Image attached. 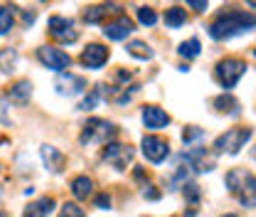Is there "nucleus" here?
I'll use <instances>...</instances> for the list:
<instances>
[{
	"mask_svg": "<svg viewBox=\"0 0 256 217\" xmlns=\"http://www.w3.org/2000/svg\"><path fill=\"white\" fill-rule=\"evenodd\" d=\"M256 28V15L254 13H246V10H226V13H220L212 25L207 28L210 37L212 40H232L236 35H244V32L254 30Z\"/></svg>",
	"mask_w": 256,
	"mask_h": 217,
	"instance_id": "nucleus-1",
	"label": "nucleus"
},
{
	"mask_svg": "<svg viewBox=\"0 0 256 217\" xmlns=\"http://www.w3.org/2000/svg\"><path fill=\"white\" fill-rule=\"evenodd\" d=\"M229 192L244 205V207H256V175L246 168H232L224 178Z\"/></svg>",
	"mask_w": 256,
	"mask_h": 217,
	"instance_id": "nucleus-2",
	"label": "nucleus"
},
{
	"mask_svg": "<svg viewBox=\"0 0 256 217\" xmlns=\"http://www.w3.org/2000/svg\"><path fill=\"white\" fill-rule=\"evenodd\" d=\"M116 136H118L116 124H111V121H106V119H89V121L84 124V128H82L79 141H82V146H92V143L108 146V143H114Z\"/></svg>",
	"mask_w": 256,
	"mask_h": 217,
	"instance_id": "nucleus-3",
	"label": "nucleus"
},
{
	"mask_svg": "<svg viewBox=\"0 0 256 217\" xmlns=\"http://www.w3.org/2000/svg\"><path fill=\"white\" fill-rule=\"evenodd\" d=\"M254 136V128L249 126H236V128H229L226 133H222L217 141H214V153L222 155V153H229V155H236Z\"/></svg>",
	"mask_w": 256,
	"mask_h": 217,
	"instance_id": "nucleus-4",
	"label": "nucleus"
},
{
	"mask_svg": "<svg viewBox=\"0 0 256 217\" xmlns=\"http://www.w3.org/2000/svg\"><path fill=\"white\" fill-rule=\"evenodd\" d=\"M246 72H249V64L244 60H239V57H226V60H222L214 67V77H217V82L222 84L226 92L234 89Z\"/></svg>",
	"mask_w": 256,
	"mask_h": 217,
	"instance_id": "nucleus-5",
	"label": "nucleus"
},
{
	"mask_svg": "<svg viewBox=\"0 0 256 217\" xmlns=\"http://www.w3.org/2000/svg\"><path fill=\"white\" fill-rule=\"evenodd\" d=\"M133 146H128V143H108L106 148H104V153L101 158L111 165V168H116V170H128V165H130V160H133Z\"/></svg>",
	"mask_w": 256,
	"mask_h": 217,
	"instance_id": "nucleus-6",
	"label": "nucleus"
},
{
	"mask_svg": "<svg viewBox=\"0 0 256 217\" xmlns=\"http://www.w3.org/2000/svg\"><path fill=\"white\" fill-rule=\"evenodd\" d=\"M37 60L44 64L47 69L60 72V74H62L64 69H69V67H72V57H69L64 50H60V47H52V45L40 47V50H37Z\"/></svg>",
	"mask_w": 256,
	"mask_h": 217,
	"instance_id": "nucleus-7",
	"label": "nucleus"
},
{
	"mask_svg": "<svg viewBox=\"0 0 256 217\" xmlns=\"http://www.w3.org/2000/svg\"><path fill=\"white\" fill-rule=\"evenodd\" d=\"M47 30L60 42H76L79 40V30H74V20L64 18V15H52L47 23Z\"/></svg>",
	"mask_w": 256,
	"mask_h": 217,
	"instance_id": "nucleus-8",
	"label": "nucleus"
},
{
	"mask_svg": "<svg viewBox=\"0 0 256 217\" xmlns=\"http://www.w3.org/2000/svg\"><path fill=\"white\" fill-rule=\"evenodd\" d=\"M54 87H57V92L62 94V96H76V94H84L89 89L86 79L79 77V74H72V72H62V74L57 77Z\"/></svg>",
	"mask_w": 256,
	"mask_h": 217,
	"instance_id": "nucleus-9",
	"label": "nucleus"
},
{
	"mask_svg": "<svg viewBox=\"0 0 256 217\" xmlns=\"http://www.w3.org/2000/svg\"><path fill=\"white\" fill-rule=\"evenodd\" d=\"M143 155L150 160V163H162L168 155H170V143L165 141V138H160V136H146L143 138Z\"/></svg>",
	"mask_w": 256,
	"mask_h": 217,
	"instance_id": "nucleus-10",
	"label": "nucleus"
},
{
	"mask_svg": "<svg viewBox=\"0 0 256 217\" xmlns=\"http://www.w3.org/2000/svg\"><path fill=\"white\" fill-rule=\"evenodd\" d=\"M108 57H111V50H108L106 45L92 42V45H86V50L82 52V64L89 67V69H101L104 64L108 62Z\"/></svg>",
	"mask_w": 256,
	"mask_h": 217,
	"instance_id": "nucleus-11",
	"label": "nucleus"
},
{
	"mask_svg": "<svg viewBox=\"0 0 256 217\" xmlns=\"http://www.w3.org/2000/svg\"><path fill=\"white\" fill-rule=\"evenodd\" d=\"M133 20L128 18V15H118L116 20H108L106 25H104V35L108 37V40H114V42H121V40H126L128 35L133 32Z\"/></svg>",
	"mask_w": 256,
	"mask_h": 217,
	"instance_id": "nucleus-12",
	"label": "nucleus"
},
{
	"mask_svg": "<svg viewBox=\"0 0 256 217\" xmlns=\"http://www.w3.org/2000/svg\"><path fill=\"white\" fill-rule=\"evenodd\" d=\"M182 160H188V165H190L192 170H197V173L214 170V160L207 155V148H192V151H188V153L182 155Z\"/></svg>",
	"mask_w": 256,
	"mask_h": 217,
	"instance_id": "nucleus-13",
	"label": "nucleus"
},
{
	"mask_svg": "<svg viewBox=\"0 0 256 217\" xmlns=\"http://www.w3.org/2000/svg\"><path fill=\"white\" fill-rule=\"evenodd\" d=\"M143 124L148 131H158V128H165L170 124V114L162 111L160 106L150 104V106H143Z\"/></svg>",
	"mask_w": 256,
	"mask_h": 217,
	"instance_id": "nucleus-14",
	"label": "nucleus"
},
{
	"mask_svg": "<svg viewBox=\"0 0 256 217\" xmlns=\"http://www.w3.org/2000/svg\"><path fill=\"white\" fill-rule=\"evenodd\" d=\"M40 155H42V163H44V168L50 173H62L64 165H66V155L60 148H54V146H42Z\"/></svg>",
	"mask_w": 256,
	"mask_h": 217,
	"instance_id": "nucleus-15",
	"label": "nucleus"
},
{
	"mask_svg": "<svg viewBox=\"0 0 256 217\" xmlns=\"http://www.w3.org/2000/svg\"><path fill=\"white\" fill-rule=\"evenodd\" d=\"M54 207H57V200L50 197V195H44V197H37L34 202H30L25 207L22 217H50L54 212Z\"/></svg>",
	"mask_w": 256,
	"mask_h": 217,
	"instance_id": "nucleus-16",
	"label": "nucleus"
},
{
	"mask_svg": "<svg viewBox=\"0 0 256 217\" xmlns=\"http://www.w3.org/2000/svg\"><path fill=\"white\" fill-rule=\"evenodd\" d=\"M111 13H118V15H121L118 5H108V3H104V5H92V8L84 10V20H86L89 25H96V23H101V20H104L106 15H111Z\"/></svg>",
	"mask_w": 256,
	"mask_h": 217,
	"instance_id": "nucleus-17",
	"label": "nucleus"
},
{
	"mask_svg": "<svg viewBox=\"0 0 256 217\" xmlns=\"http://www.w3.org/2000/svg\"><path fill=\"white\" fill-rule=\"evenodd\" d=\"M214 109L222 111V114H229V116H236L239 109H242V104H239V99H236L232 92H224L214 99Z\"/></svg>",
	"mask_w": 256,
	"mask_h": 217,
	"instance_id": "nucleus-18",
	"label": "nucleus"
},
{
	"mask_svg": "<svg viewBox=\"0 0 256 217\" xmlns=\"http://www.w3.org/2000/svg\"><path fill=\"white\" fill-rule=\"evenodd\" d=\"M10 101H15V104H28L32 96V82L30 79H20V82H15L12 87H10Z\"/></svg>",
	"mask_w": 256,
	"mask_h": 217,
	"instance_id": "nucleus-19",
	"label": "nucleus"
},
{
	"mask_svg": "<svg viewBox=\"0 0 256 217\" xmlns=\"http://www.w3.org/2000/svg\"><path fill=\"white\" fill-rule=\"evenodd\" d=\"M72 192H74L76 200H86V197L94 192V180H92L89 175H76V178L72 180Z\"/></svg>",
	"mask_w": 256,
	"mask_h": 217,
	"instance_id": "nucleus-20",
	"label": "nucleus"
},
{
	"mask_svg": "<svg viewBox=\"0 0 256 217\" xmlns=\"http://www.w3.org/2000/svg\"><path fill=\"white\" fill-rule=\"evenodd\" d=\"M188 23V10L182 5H172L165 10V25L168 28H182Z\"/></svg>",
	"mask_w": 256,
	"mask_h": 217,
	"instance_id": "nucleus-21",
	"label": "nucleus"
},
{
	"mask_svg": "<svg viewBox=\"0 0 256 217\" xmlns=\"http://www.w3.org/2000/svg\"><path fill=\"white\" fill-rule=\"evenodd\" d=\"M128 55H133L136 60H153V50H150V45L148 42H143V40H130L128 42Z\"/></svg>",
	"mask_w": 256,
	"mask_h": 217,
	"instance_id": "nucleus-22",
	"label": "nucleus"
},
{
	"mask_svg": "<svg viewBox=\"0 0 256 217\" xmlns=\"http://www.w3.org/2000/svg\"><path fill=\"white\" fill-rule=\"evenodd\" d=\"M15 25V8L12 5H0V35H8Z\"/></svg>",
	"mask_w": 256,
	"mask_h": 217,
	"instance_id": "nucleus-23",
	"label": "nucleus"
},
{
	"mask_svg": "<svg viewBox=\"0 0 256 217\" xmlns=\"http://www.w3.org/2000/svg\"><path fill=\"white\" fill-rule=\"evenodd\" d=\"M15 64H18V52L15 50H2L0 52V72H5V74H10V72H15Z\"/></svg>",
	"mask_w": 256,
	"mask_h": 217,
	"instance_id": "nucleus-24",
	"label": "nucleus"
},
{
	"mask_svg": "<svg viewBox=\"0 0 256 217\" xmlns=\"http://www.w3.org/2000/svg\"><path fill=\"white\" fill-rule=\"evenodd\" d=\"M200 50H202L200 40H197V37H190L188 42H182V45H180V57H185V60H194V57H200Z\"/></svg>",
	"mask_w": 256,
	"mask_h": 217,
	"instance_id": "nucleus-25",
	"label": "nucleus"
},
{
	"mask_svg": "<svg viewBox=\"0 0 256 217\" xmlns=\"http://www.w3.org/2000/svg\"><path fill=\"white\" fill-rule=\"evenodd\" d=\"M138 23L150 28V25H156V23H158V13H156L153 8L143 5V8H138Z\"/></svg>",
	"mask_w": 256,
	"mask_h": 217,
	"instance_id": "nucleus-26",
	"label": "nucleus"
},
{
	"mask_svg": "<svg viewBox=\"0 0 256 217\" xmlns=\"http://www.w3.org/2000/svg\"><path fill=\"white\" fill-rule=\"evenodd\" d=\"M185 187V200L190 202V205H200V197H202V190H200V185H194V183H188Z\"/></svg>",
	"mask_w": 256,
	"mask_h": 217,
	"instance_id": "nucleus-27",
	"label": "nucleus"
},
{
	"mask_svg": "<svg viewBox=\"0 0 256 217\" xmlns=\"http://www.w3.org/2000/svg\"><path fill=\"white\" fill-rule=\"evenodd\" d=\"M202 136H204V131H202L200 126H188V128L182 131V141H185L188 146H190V143H194V141H200Z\"/></svg>",
	"mask_w": 256,
	"mask_h": 217,
	"instance_id": "nucleus-28",
	"label": "nucleus"
},
{
	"mask_svg": "<svg viewBox=\"0 0 256 217\" xmlns=\"http://www.w3.org/2000/svg\"><path fill=\"white\" fill-rule=\"evenodd\" d=\"M60 217H86V212H84L76 202H64Z\"/></svg>",
	"mask_w": 256,
	"mask_h": 217,
	"instance_id": "nucleus-29",
	"label": "nucleus"
},
{
	"mask_svg": "<svg viewBox=\"0 0 256 217\" xmlns=\"http://www.w3.org/2000/svg\"><path fill=\"white\" fill-rule=\"evenodd\" d=\"M98 99H101V96H98V92H92L89 94V96H86V99H84V101H82V104H79V109H82V111H89V109H94L96 104H98Z\"/></svg>",
	"mask_w": 256,
	"mask_h": 217,
	"instance_id": "nucleus-30",
	"label": "nucleus"
},
{
	"mask_svg": "<svg viewBox=\"0 0 256 217\" xmlns=\"http://www.w3.org/2000/svg\"><path fill=\"white\" fill-rule=\"evenodd\" d=\"M94 205L98 207V210H108V207H111V197H108L106 192H101V195H96Z\"/></svg>",
	"mask_w": 256,
	"mask_h": 217,
	"instance_id": "nucleus-31",
	"label": "nucleus"
},
{
	"mask_svg": "<svg viewBox=\"0 0 256 217\" xmlns=\"http://www.w3.org/2000/svg\"><path fill=\"white\" fill-rule=\"evenodd\" d=\"M8 121H10V116H8V101L0 99V124H8Z\"/></svg>",
	"mask_w": 256,
	"mask_h": 217,
	"instance_id": "nucleus-32",
	"label": "nucleus"
},
{
	"mask_svg": "<svg viewBox=\"0 0 256 217\" xmlns=\"http://www.w3.org/2000/svg\"><path fill=\"white\" fill-rule=\"evenodd\" d=\"M143 197H146V200H158L160 192H158V190H153V185H146V190H143Z\"/></svg>",
	"mask_w": 256,
	"mask_h": 217,
	"instance_id": "nucleus-33",
	"label": "nucleus"
},
{
	"mask_svg": "<svg viewBox=\"0 0 256 217\" xmlns=\"http://www.w3.org/2000/svg\"><path fill=\"white\" fill-rule=\"evenodd\" d=\"M188 5H190L192 10H197V13H204V10H207V3H204V0H190Z\"/></svg>",
	"mask_w": 256,
	"mask_h": 217,
	"instance_id": "nucleus-34",
	"label": "nucleus"
},
{
	"mask_svg": "<svg viewBox=\"0 0 256 217\" xmlns=\"http://www.w3.org/2000/svg\"><path fill=\"white\" fill-rule=\"evenodd\" d=\"M128 79H130V72H126V69H118L116 72V82L118 84H128Z\"/></svg>",
	"mask_w": 256,
	"mask_h": 217,
	"instance_id": "nucleus-35",
	"label": "nucleus"
},
{
	"mask_svg": "<svg viewBox=\"0 0 256 217\" xmlns=\"http://www.w3.org/2000/svg\"><path fill=\"white\" fill-rule=\"evenodd\" d=\"M22 20H25V25H32V23L37 20V13H34V10H25V13H22Z\"/></svg>",
	"mask_w": 256,
	"mask_h": 217,
	"instance_id": "nucleus-36",
	"label": "nucleus"
},
{
	"mask_svg": "<svg viewBox=\"0 0 256 217\" xmlns=\"http://www.w3.org/2000/svg\"><path fill=\"white\" fill-rule=\"evenodd\" d=\"M249 5H252V8H256V0H254V3H249Z\"/></svg>",
	"mask_w": 256,
	"mask_h": 217,
	"instance_id": "nucleus-37",
	"label": "nucleus"
},
{
	"mask_svg": "<svg viewBox=\"0 0 256 217\" xmlns=\"http://www.w3.org/2000/svg\"><path fill=\"white\" fill-rule=\"evenodd\" d=\"M222 217H236V215H222Z\"/></svg>",
	"mask_w": 256,
	"mask_h": 217,
	"instance_id": "nucleus-38",
	"label": "nucleus"
},
{
	"mask_svg": "<svg viewBox=\"0 0 256 217\" xmlns=\"http://www.w3.org/2000/svg\"><path fill=\"white\" fill-rule=\"evenodd\" d=\"M0 217H5V212H0Z\"/></svg>",
	"mask_w": 256,
	"mask_h": 217,
	"instance_id": "nucleus-39",
	"label": "nucleus"
},
{
	"mask_svg": "<svg viewBox=\"0 0 256 217\" xmlns=\"http://www.w3.org/2000/svg\"><path fill=\"white\" fill-rule=\"evenodd\" d=\"M0 170H2V163H0Z\"/></svg>",
	"mask_w": 256,
	"mask_h": 217,
	"instance_id": "nucleus-40",
	"label": "nucleus"
},
{
	"mask_svg": "<svg viewBox=\"0 0 256 217\" xmlns=\"http://www.w3.org/2000/svg\"><path fill=\"white\" fill-rule=\"evenodd\" d=\"M254 57H256V50H254Z\"/></svg>",
	"mask_w": 256,
	"mask_h": 217,
	"instance_id": "nucleus-41",
	"label": "nucleus"
}]
</instances>
